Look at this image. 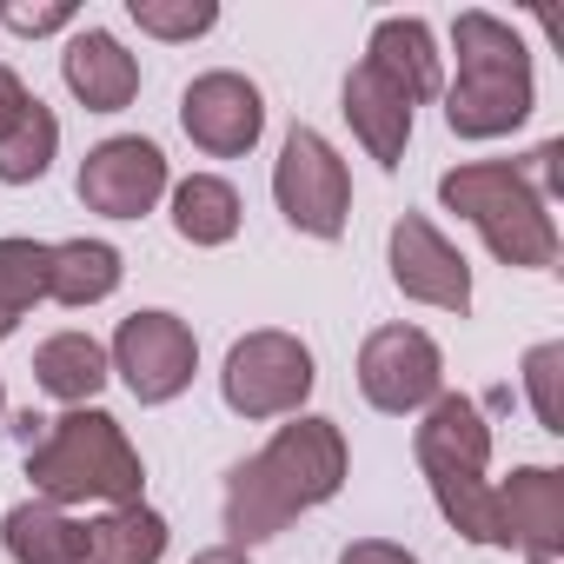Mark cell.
I'll use <instances>...</instances> for the list:
<instances>
[{"label": "cell", "instance_id": "obj_18", "mask_svg": "<svg viewBox=\"0 0 564 564\" xmlns=\"http://www.w3.org/2000/svg\"><path fill=\"white\" fill-rule=\"evenodd\" d=\"M120 272H127L120 246H107V239H61V246H47V300L54 306H100V300L120 293Z\"/></svg>", "mask_w": 564, "mask_h": 564}, {"label": "cell", "instance_id": "obj_26", "mask_svg": "<svg viewBox=\"0 0 564 564\" xmlns=\"http://www.w3.org/2000/svg\"><path fill=\"white\" fill-rule=\"evenodd\" d=\"M0 28L14 34H54V28H74V8L54 0V8H0Z\"/></svg>", "mask_w": 564, "mask_h": 564}, {"label": "cell", "instance_id": "obj_23", "mask_svg": "<svg viewBox=\"0 0 564 564\" xmlns=\"http://www.w3.org/2000/svg\"><path fill=\"white\" fill-rule=\"evenodd\" d=\"M47 300V239H0V339H14L21 319Z\"/></svg>", "mask_w": 564, "mask_h": 564}, {"label": "cell", "instance_id": "obj_2", "mask_svg": "<svg viewBox=\"0 0 564 564\" xmlns=\"http://www.w3.org/2000/svg\"><path fill=\"white\" fill-rule=\"evenodd\" d=\"M452 54H458V80L445 87V127L458 140H498L531 120L538 80H531V54L511 21L465 8L452 21Z\"/></svg>", "mask_w": 564, "mask_h": 564}, {"label": "cell", "instance_id": "obj_31", "mask_svg": "<svg viewBox=\"0 0 564 564\" xmlns=\"http://www.w3.org/2000/svg\"><path fill=\"white\" fill-rule=\"evenodd\" d=\"M531 564H551V557H531Z\"/></svg>", "mask_w": 564, "mask_h": 564}, {"label": "cell", "instance_id": "obj_4", "mask_svg": "<svg viewBox=\"0 0 564 564\" xmlns=\"http://www.w3.org/2000/svg\"><path fill=\"white\" fill-rule=\"evenodd\" d=\"M319 386V366L306 352L300 333H279V326H259L246 339H232L226 366H219V399L239 412V419H293Z\"/></svg>", "mask_w": 564, "mask_h": 564}, {"label": "cell", "instance_id": "obj_19", "mask_svg": "<svg viewBox=\"0 0 564 564\" xmlns=\"http://www.w3.org/2000/svg\"><path fill=\"white\" fill-rule=\"evenodd\" d=\"M107 379H113V366H107V346L94 333H54L34 352V386L61 405H94Z\"/></svg>", "mask_w": 564, "mask_h": 564}, {"label": "cell", "instance_id": "obj_3", "mask_svg": "<svg viewBox=\"0 0 564 564\" xmlns=\"http://www.w3.org/2000/svg\"><path fill=\"white\" fill-rule=\"evenodd\" d=\"M438 199H445V213H458V219L478 226V239L491 246V259H505L518 272L557 265L551 199L524 180L518 160H465V166L438 173Z\"/></svg>", "mask_w": 564, "mask_h": 564}, {"label": "cell", "instance_id": "obj_13", "mask_svg": "<svg viewBox=\"0 0 564 564\" xmlns=\"http://www.w3.org/2000/svg\"><path fill=\"white\" fill-rule=\"evenodd\" d=\"M498 491V524H505V551L524 557H564V471L557 465H518Z\"/></svg>", "mask_w": 564, "mask_h": 564}, {"label": "cell", "instance_id": "obj_24", "mask_svg": "<svg viewBox=\"0 0 564 564\" xmlns=\"http://www.w3.org/2000/svg\"><path fill=\"white\" fill-rule=\"evenodd\" d=\"M524 392H531V412L551 438H564V339H544L524 352Z\"/></svg>", "mask_w": 564, "mask_h": 564}, {"label": "cell", "instance_id": "obj_20", "mask_svg": "<svg viewBox=\"0 0 564 564\" xmlns=\"http://www.w3.org/2000/svg\"><path fill=\"white\" fill-rule=\"evenodd\" d=\"M166 518L140 498V505H113L87 524V564H160L166 557Z\"/></svg>", "mask_w": 564, "mask_h": 564}, {"label": "cell", "instance_id": "obj_29", "mask_svg": "<svg viewBox=\"0 0 564 564\" xmlns=\"http://www.w3.org/2000/svg\"><path fill=\"white\" fill-rule=\"evenodd\" d=\"M193 564H252L239 544H213V551H193Z\"/></svg>", "mask_w": 564, "mask_h": 564}, {"label": "cell", "instance_id": "obj_14", "mask_svg": "<svg viewBox=\"0 0 564 564\" xmlns=\"http://www.w3.org/2000/svg\"><path fill=\"white\" fill-rule=\"evenodd\" d=\"M61 80L87 113H127L133 94H140V61L107 28H80L61 54Z\"/></svg>", "mask_w": 564, "mask_h": 564}, {"label": "cell", "instance_id": "obj_6", "mask_svg": "<svg viewBox=\"0 0 564 564\" xmlns=\"http://www.w3.org/2000/svg\"><path fill=\"white\" fill-rule=\"evenodd\" d=\"M252 458L272 478V491L293 505V518L313 511V505H333L339 485H346V471H352L339 419H319V412H293V425H279Z\"/></svg>", "mask_w": 564, "mask_h": 564}, {"label": "cell", "instance_id": "obj_16", "mask_svg": "<svg viewBox=\"0 0 564 564\" xmlns=\"http://www.w3.org/2000/svg\"><path fill=\"white\" fill-rule=\"evenodd\" d=\"M366 67L386 74L412 107L445 94V61H438V41H432V28L419 14H386L372 28V41H366Z\"/></svg>", "mask_w": 564, "mask_h": 564}, {"label": "cell", "instance_id": "obj_25", "mask_svg": "<svg viewBox=\"0 0 564 564\" xmlns=\"http://www.w3.org/2000/svg\"><path fill=\"white\" fill-rule=\"evenodd\" d=\"M127 14H133L140 34H153V41H199V34H213V21H219L213 0H127Z\"/></svg>", "mask_w": 564, "mask_h": 564}, {"label": "cell", "instance_id": "obj_15", "mask_svg": "<svg viewBox=\"0 0 564 564\" xmlns=\"http://www.w3.org/2000/svg\"><path fill=\"white\" fill-rule=\"evenodd\" d=\"M339 113H346V127L359 133V147L392 173L399 160H405V140H412V100L386 80V74H372L366 61L346 74V87H339Z\"/></svg>", "mask_w": 564, "mask_h": 564}, {"label": "cell", "instance_id": "obj_11", "mask_svg": "<svg viewBox=\"0 0 564 564\" xmlns=\"http://www.w3.org/2000/svg\"><path fill=\"white\" fill-rule=\"evenodd\" d=\"M180 127H186V140H193L199 153L239 160V153H252L259 133H265V94H259L246 74L213 67V74H199V80L180 94Z\"/></svg>", "mask_w": 564, "mask_h": 564}, {"label": "cell", "instance_id": "obj_7", "mask_svg": "<svg viewBox=\"0 0 564 564\" xmlns=\"http://www.w3.org/2000/svg\"><path fill=\"white\" fill-rule=\"evenodd\" d=\"M107 366L127 379V392L140 405H173L199 372V339H193V326L180 313L147 306V313L120 319V333L107 346Z\"/></svg>", "mask_w": 564, "mask_h": 564}, {"label": "cell", "instance_id": "obj_9", "mask_svg": "<svg viewBox=\"0 0 564 564\" xmlns=\"http://www.w3.org/2000/svg\"><path fill=\"white\" fill-rule=\"evenodd\" d=\"M166 186H173V180H166V153H160V140H147V133H113V140H100V147L80 160V173H74L80 206L100 213V219H140V213L160 206Z\"/></svg>", "mask_w": 564, "mask_h": 564}, {"label": "cell", "instance_id": "obj_22", "mask_svg": "<svg viewBox=\"0 0 564 564\" xmlns=\"http://www.w3.org/2000/svg\"><path fill=\"white\" fill-rule=\"evenodd\" d=\"M54 153H61V120H54V107L34 94L8 127H0V186H34V180L54 166Z\"/></svg>", "mask_w": 564, "mask_h": 564}, {"label": "cell", "instance_id": "obj_21", "mask_svg": "<svg viewBox=\"0 0 564 564\" xmlns=\"http://www.w3.org/2000/svg\"><path fill=\"white\" fill-rule=\"evenodd\" d=\"M173 232L186 246H226L239 232V193L219 173H186L173 186Z\"/></svg>", "mask_w": 564, "mask_h": 564}, {"label": "cell", "instance_id": "obj_30", "mask_svg": "<svg viewBox=\"0 0 564 564\" xmlns=\"http://www.w3.org/2000/svg\"><path fill=\"white\" fill-rule=\"evenodd\" d=\"M0 419H8V392H0Z\"/></svg>", "mask_w": 564, "mask_h": 564}, {"label": "cell", "instance_id": "obj_8", "mask_svg": "<svg viewBox=\"0 0 564 564\" xmlns=\"http://www.w3.org/2000/svg\"><path fill=\"white\" fill-rule=\"evenodd\" d=\"M359 392L386 419H412L445 392V352L419 326H379L359 346Z\"/></svg>", "mask_w": 564, "mask_h": 564}, {"label": "cell", "instance_id": "obj_12", "mask_svg": "<svg viewBox=\"0 0 564 564\" xmlns=\"http://www.w3.org/2000/svg\"><path fill=\"white\" fill-rule=\"evenodd\" d=\"M412 458L425 478H485L491 471V425L478 412V399L465 392H438L412 432Z\"/></svg>", "mask_w": 564, "mask_h": 564}, {"label": "cell", "instance_id": "obj_17", "mask_svg": "<svg viewBox=\"0 0 564 564\" xmlns=\"http://www.w3.org/2000/svg\"><path fill=\"white\" fill-rule=\"evenodd\" d=\"M0 551L14 564H87V524L47 498H21L0 518Z\"/></svg>", "mask_w": 564, "mask_h": 564}, {"label": "cell", "instance_id": "obj_27", "mask_svg": "<svg viewBox=\"0 0 564 564\" xmlns=\"http://www.w3.org/2000/svg\"><path fill=\"white\" fill-rule=\"evenodd\" d=\"M339 564H419V557L405 544H392V538H352L339 551Z\"/></svg>", "mask_w": 564, "mask_h": 564}, {"label": "cell", "instance_id": "obj_5", "mask_svg": "<svg viewBox=\"0 0 564 564\" xmlns=\"http://www.w3.org/2000/svg\"><path fill=\"white\" fill-rule=\"evenodd\" d=\"M272 199L286 213L293 232L306 239H339L352 219V173L339 160V147L319 127H293L286 147L272 160Z\"/></svg>", "mask_w": 564, "mask_h": 564}, {"label": "cell", "instance_id": "obj_10", "mask_svg": "<svg viewBox=\"0 0 564 564\" xmlns=\"http://www.w3.org/2000/svg\"><path fill=\"white\" fill-rule=\"evenodd\" d=\"M386 259H392V286L419 306H438V313H471V265L465 252L425 219V213H399L392 219V239H386Z\"/></svg>", "mask_w": 564, "mask_h": 564}, {"label": "cell", "instance_id": "obj_1", "mask_svg": "<svg viewBox=\"0 0 564 564\" xmlns=\"http://www.w3.org/2000/svg\"><path fill=\"white\" fill-rule=\"evenodd\" d=\"M28 478L34 498L47 505H140L147 491V465L127 438V425L100 405H74L61 419H41L34 445H28Z\"/></svg>", "mask_w": 564, "mask_h": 564}, {"label": "cell", "instance_id": "obj_28", "mask_svg": "<svg viewBox=\"0 0 564 564\" xmlns=\"http://www.w3.org/2000/svg\"><path fill=\"white\" fill-rule=\"evenodd\" d=\"M28 100H34V87H28V80H21V74L8 67V61H0V127H8V120H14V113L28 107Z\"/></svg>", "mask_w": 564, "mask_h": 564}]
</instances>
